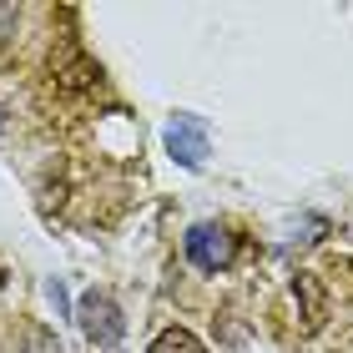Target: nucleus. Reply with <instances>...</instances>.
I'll return each mask as SVG.
<instances>
[{"mask_svg": "<svg viewBox=\"0 0 353 353\" xmlns=\"http://www.w3.org/2000/svg\"><path fill=\"white\" fill-rule=\"evenodd\" d=\"M51 81H56L61 91H91L96 81H101V66L81 51V41L61 36L56 51H51Z\"/></svg>", "mask_w": 353, "mask_h": 353, "instance_id": "1", "label": "nucleus"}, {"mask_svg": "<svg viewBox=\"0 0 353 353\" xmlns=\"http://www.w3.org/2000/svg\"><path fill=\"white\" fill-rule=\"evenodd\" d=\"M293 293H298V303H303V323H308V328H318V323H323V313H328V303H323V288H318V278H313V272H298Z\"/></svg>", "mask_w": 353, "mask_h": 353, "instance_id": "5", "label": "nucleus"}, {"mask_svg": "<svg viewBox=\"0 0 353 353\" xmlns=\"http://www.w3.org/2000/svg\"><path fill=\"white\" fill-rule=\"evenodd\" d=\"M15 343H21L15 353H61V343L41 323H21V328H15Z\"/></svg>", "mask_w": 353, "mask_h": 353, "instance_id": "7", "label": "nucleus"}, {"mask_svg": "<svg viewBox=\"0 0 353 353\" xmlns=\"http://www.w3.org/2000/svg\"><path fill=\"white\" fill-rule=\"evenodd\" d=\"M167 147H172L176 157H182L187 167H197V162H202V152H207L202 126H197V121H176V126H172V137H167Z\"/></svg>", "mask_w": 353, "mask_h": 353, "instance_id": "4", "label": "nucleus"}, {"mask_svg": "<svg viewBox=\"0 0 353 353\" xmlns=\"http://www.w3.org/2000/svg\"><path fill=\"white\" fill-rule=\"evenodd\" d=\"M147 353H207V348L197 343V333H187V328H162Z\"/></svg>", "mask_w": 353, "mask_h": 353, "instance_id": "6", "label": "nucleus"}, {"mask_svg": "<svg viewBox=\"0 0 353 353\" xmlns=\"http://www.w3.org/2000/svg\"><path fill=\"white\" fill-rule=\"evenodd\" d=\"M187 258L197 268H207V272H217V268L232 263V237L222 228H212V222H202V228L187 232Z\"/></svg>", "mask_w": 353, "mask_h": 353, "instance_id": "3", "label": "nucleus"}, {"mask_svg": "<svg viewBox=\"0 0 353 353\" xmlns=\"http://www.w3.org/2000/svg\"><path fill=\"white\" fill-rule=\"evenodd\" d=\"M76 318H81V328H86V339L91 343H101V348H111L121 339V308L111 303L106 293H86L81 298V308H76Z\"/></svg>", "mask_w": 353, "mask_h": 353, "instance_id": "2", "label": "nucleus"}, {"mask_svg": "<svg viewBox=\"0 0 353 353\" xmlns=\"http://www.w3.org/2000/svg\"><path fill=\"white\" fill-rule=\"evenodd\" d=\"M15 21H21V10H15V6H0V41L15 36Z\"/></svg>", "mask_w": 353, "mask_h": 353, "instance_id": "8", "label": "nucleus"}]
</instances>
